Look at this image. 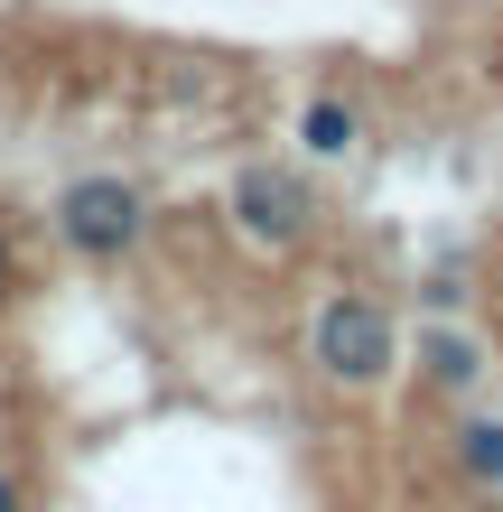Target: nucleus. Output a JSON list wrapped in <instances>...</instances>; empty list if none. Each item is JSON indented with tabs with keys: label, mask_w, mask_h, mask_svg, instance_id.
<instances>
[{
	"label": "nucleus",
	"mask_w": 503,
	"mask_h": 512,
	"mask_svg": "<svg viewBox=\"0 0 503 512\" xmlns=\"http://www.w3.org/2000/svg\"><path fill=\"white\" fill-rule=\"evenodd\" d=\"M457 466L485 494H503V419H457Z\"/></svg>",
	"instance_id": "6"
},
{
	"label": "nucleus",
	"mask_w": 503,
	"mask_h": 512,
	"mask_svg": "<svg viewBox=\"0 0 503 512\" xmlns=\"http://www.w3.org/2000/svg\"><path fill=\"white\" fill-rule=\"evenodd\" d=\"M19 289V252H10V224H0V298Z\"/></svg>",
	"instance_id": "8"
},
{
	"label": "nucleus",
	"mask_w": 503,
	"mask_h": 512,
	"mask_svg": "<svg viewBox=\"0 0 503 512\" xmlns=\"http://www.w3.org/2000/svg\"><path fill=\"white\" fill-rule=\"evenodd\" d=\"M354 140H364V112H354V103L336 94V84L299 103V149H308V159H345Z\"/></svg>",
	"instance_id": "5"
},
{
	"label": "nucleus",
	"mask_w": 503,
	"mask_h": 512,
	"mask_svg": "<svg viewBox=\"0 0 503 512\" xmlns=\"http://www.w3.org/2000/svg\"><path fill=\"white\" fill-rule=\"evenodd\" d=\"M0 512H28V494H19V475L0 466Z\"/></svg>",
	"instance_id": "9"
},
{
	"label": "nucleus",
	"mask_w": 503,
	"mask_h": 512,
	"mask_svg": "<svg viewBox=\"0 0 503 512\" xmlns=\"http://www.w3.org/2000/svg\"><path fill=\"white\" fill-rule=\"evenodd\" d=\"M410 364H420L429 391H476L485 382V345L466 336V326H420V354H410Z\"/></svg>",
	"instance_id": "4"
},
{
	"label": "nucleus",
	"mask_w": 503,
	"mask_h": 512,
	"mask_svg": "<svg viewBox=\"0 0 503 512\" xmlns=\"http://www.w3.org/2000/svg\"><path fill=\"white\" fill-rule=\"evenodd\" d=\"M224 215H233V233H243V243H261V252H289V243H308L317 196H308V177H299V168L243 159V168H233V187H224Z\"/></svg>",
	"instance_id": "3"
},
{
	"label": "nucleus",
	"mask_w": 503,
	"mask_h": 512,
	"mask_svg": "<svg viewBox=\"0 0 503 512\" xmlns=\"http://www.w3.org/2000/svg\"><path fill=\"white\" fill-rule=\"evenodd\" d=\"M308 364L327 373L336 391H382L401 373V317L364 289H336L327 308L308 317Z\"/></svg>",
	"instance_id": "1"
},
{
	"label": "nucleus",
	"mask_w": 503,
	"mask_h": 512,
	"mask_svg": "<svg viewBox=\"0 0 503 512\" xmlns=\"http://www.w3.org/2000/svg\"><path fill=\"white\" fill-rule=\"evenodd\" d=\"M466 512H503V494H476V503H466Z\"/></svg>",
	"instance_id": "10"
},
{
	"label": "nucleus",
	"mask_w": 503,
	"mask_h": 512,
	"mask_svg": "<svg viewBox=\"0 0 503 512\" xmlns=\"http://www.w3.org/2000/svg\"><path fill=\"white\" fill-rule=\"evenodd\" d=\"M420 298H429V308H457V298H466V280H457V270H429V280H420Z\"/></svg>",
	"instance_id": "7"
},
{
	"label": "nucleus",
	"mask_w": 503,
	"mask_h": 512,
	"mask_svg": "<svg viewBox=\"0 0 503 512\" xmlns=\"http://www.w3.org/2000/svg\"><path fill=\"white\" fill-rule=\"evenodd\" d=\"M140 233H150V196H140L131 177H112V168L75 177V187L56 196V243H66L75 261H94V270L131 261V252H140Z\"/></svg>",
	"instance_id": "2"
}]
</instances>
